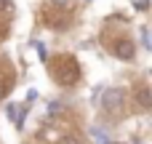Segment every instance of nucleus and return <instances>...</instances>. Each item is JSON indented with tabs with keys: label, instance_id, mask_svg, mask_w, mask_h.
Returning <instances> with one entry per match:
<instances>
[{
	"label": "nucleus",
	"instance_id": "9",
	"mask_svg": "<svg viewBox=\"0 0 152 144\" xmlns=\"http://www.w3.org/2000/svg\"><path fill=\"white\" fill-rule=\"evenodd\" d=\"M88 3H91V0H88Z\"/></svg>",
	"mask_w": 152,
	"mask_h": 144
},
{
	"label": "nucleus",
	"instance_id": "10",
	"mask_svg": "<svg viewBox=\"0 0 152 144\" xmlns=\"http://www.w3.org/2000/svg\"><path fill=\"white\" fill-rule=\"evenodd\" d=\"M115 144H118V142H115Z\"/></svg>",
	"mask_w": 152,
	"mask_h": 144
},
{
	"label": "nucleus",
	"instance_id": "3",
	"mask_svg": "<svg viewBox=\"0 0 152 144\" xmlns=\"http://www.w3.org/2000/svg\"><path fill=\"white\" fill-rule=\"evenodd\" d=\"M136 99H139V104H142V107H152V96H150V88H142Z\"/></svg>",
	"mask_w": 152,
	"mask_h": 144
},
{
	"label": "nucleus",
	"instance_id": "6",
	"mask_svg": "<svg viewBox=\"0 0 152 144\" xmlns=\"http://www.w3.org/2000/svg\"><path fill=\"white\" fill-rule=\"evenodd\" d=\"M142 43H144V48H150V35H147V29H142Z\"/></svg>",
	"mask_w": 152,
	"mask_h": 144
},
{
	"label": "nucleus",
	"instance_id": "4",
	"mask_svg": "<svg viewBox=\"0 0 152 144\" xmlns=\"http://www.w3.org/2000/svg\"><path fill=\"white\" fill-rule=\"evenodd\" d=\"M16 115H19V104H8V118L16 120Z\"/></svg>",
	"mask_w": 152,
	"mask_h": 144
},
{
	"label": "nucleus",
	"instance_id": "7",
	"mask_svg": "<svg viewBox=\"0 0 152 144\" xmlns=\"http://www.w3.org/2000/svg\"><path fill=\"white\" fill-rule=\"evenodd\" d=\"M147 5H150V3H147V0H136V8H139V11H144V8H147Z\"/></svg>",
	"mask_w": 152,
	"mask_h": 144
},
{
	"label": "nucleus",
	"instance_id": "5",
	"mask_svg": "<svg viewBox=\"0 0 152 144\" xmlns=\"http://www.w3.org/2000/svg\"><path fill=\"white\" fill-rule=\"evenodd\" d=\"M59 144H80V139H77V136H64Z\"/></svg>",
	"mask_w": 152,
	"mask_h": 144
},
{
	"label": "nucleus",
	"instance_id": "2",
	"mask_svg": "<svg viewBox=\"0 0 152 144\" xmlns=\"http://www.w3.org/2000/svg\"><path fill=\"white\" fill-rule=\"evenodd\" d=\"M134 51H136V48H134L131 40H118V43H115V56L123 59V61H131V59H134Z\"/></svg>",
	"mask_w": 152,
	"mask_h": 144
},
{
	"label": "nucleus",
	"instance_id": "8",
	"mask_svg": "<svg viewBox=\"0 0 152 144\" xmlns=\"http://www.w3.org/2000/svg\"><path fill=\"white\" fill-rule=\"evenodd\" d=\"M53 3H69V0H53Z\"/></svg>",
	"mask_w": 152,
	"mask_h": 144
},
{
	"label": "nucleus",
	"instance_id": "1",
	"mask_svg": "<svg viewBox=\"0 0 152 144\" xmlns=\"http://www.w3.org/2000/svg\"><path fill=\"white\" fill-rule=\"evenodd\" d=\"M123 102H126L123 91H118V88H110V91L104 94V99H102V107H104L110 115H120V112H123Z\"/></svg>",
	"mask_w": 152,
	"mask_h": 144
}]
</instances>
